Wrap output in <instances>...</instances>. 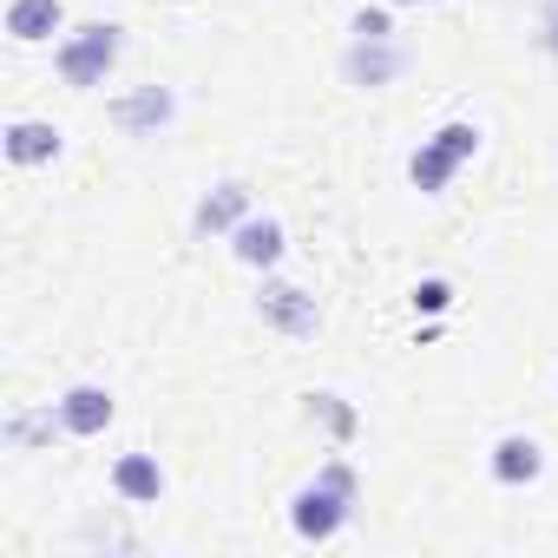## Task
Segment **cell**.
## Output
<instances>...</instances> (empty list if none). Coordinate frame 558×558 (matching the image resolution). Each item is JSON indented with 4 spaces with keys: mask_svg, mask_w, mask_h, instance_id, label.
Returning <instances> with one entry per match:
<instances>
[{
    "mask_svg": "<svg viewBox=\"0 0 558 558\" xmlns=\"http://www.w3.org/2000/svg\"><path fill=\"white\" fill-rule=\"evenodd\" d=\"M349 512H355V466L349 460H329L323 473H316V486H303L296 493V506H290V525H296V538H336L342 525H349Z\"/></svg>",
    "mask_w": 558,
    "mask_h": 558,
    "instance_id": "6da1fadb",
    "label": "cell"
},
{
    "mask_svg": "<svg viewBox=\"0 0 558 558\" xmlns=\"http://www.w3.org/2000/svg\"><path fill=\"white\" fill-rule=\"evenodd\" d=\"M119 53H125V27H112V21H93V27H73V34L60 40L53 66H60V80H66V86L93 93V86H106V73L119 66Z\"/></svg>",
    "mask_w": 558,
    "mask_h": 558,
    "instance_id": "7a4b0ae2",
    "label": "cell"
},
{
    "mask_svg": "<svg viewBox=\"0 0 558 558\" xmlns=\"http://www.w3.org/2000/svg\"><path fill=\"white\" fill-rule=\"evenodd\" d=\"M473 151H480V125H473V119H447V125L414 151V165H408L414 191H427V197H434V191H447V178H453Z\"/></svg>",
    "mask_w": 558,
    "mask_h": 558,
    "instance_id": "3957f363",
    "label": "cell"
},
{
    "mask_svg": "<svg viewBox=\"0 0 558 558\" xmlns=\"http://www.w3.org/2000/svg\"><path fill=\"white\" fill-rule=\"evenodd\" d=\"M256 316L269 323V329H283V336H316V296H303L296 283H263V296H256Z\"/></svg>",
    "mask_w": 558,
    "mask_h": 558,
    "instance_id": "277c9868",
    "label": "cell"
},
{
    "mask_svg": "<svg viewBox=\"0 0 558 558\" xmlns=\"http://www.w3.org/2000/svg\"><path fill=\"white\" fill-rule=\"evenodd\" d=\"M53 408H60V427H66V434H80V440H93V434H106V427H112V395H106L99 381H73Z\"/></svg>",
    "mask_w": 558,
    "mask_h": 558,
    "instance_id": "5b68a950",
    "label": "cell"
},
{
    "mask_svg": "<svg viewBox=\"0 0 558 558\" xmlns=\"http://www.w3.org/2000/svg\"><path fill=\"white\" fill-rule=\"evenodd\" d=\"M171 112H178V99H171L165 86H138V93L112 99V125L132 132V138H151L158 125H171Z\"/></svg>",
    "mask_w": 558,
    "mask_h": 558,
    "instance_id": "8992f818",
    "label": "cell"
},
{
    "mask_svg": "<svg viewBox=\"0 0 558 558\" xmlns=\"http://www.w3.org/2000/svg\"><path fill=\"white\" fill-rule=\"evenodd\" d=\"M60 125H47V119H14L8 132H0V151H8V165H53L60 158Z\"/></svg>",
    "mask_w": 558,
    "mask_h": 558,
    "instance_id": "52a82bcc",
    "label": "cell"
},
{
    "mask_svg": "<svg viewBox=\"0 0 558 558\" xmlns=\"http://www.w3.org/2000/svg\"><path fill=\"white\" fill-rule=\"evenodd\" d=\"M401 66H408V47H395V40H355L349 60H342V73L355 86H388Z\"/></svg>",
    "mask_w": 558,
    "mask_h": 558,
    "instance_id": "ba28073f",
    "label": "cell"
},
{
    "mask_svg": "<svg viewBox=\"0 0 558 558\" xmlns=\"http://www.w3.org/2000/svg\"><path fill=\"white\" fill-rule=\"evenodd\" d=\"M538 473H545V447H538L532 434L493 440V480H499V486H532Z\"/></svg>",
    "mask_w": 558,
    "mask_h": 558,
    "instance_id": "9c48e42d",
    "label": "cell"
},
{
    "mask_svg": "<svg viewBox=\"0 0 558 558\" xmlns=\"http://www.w3.org/2000/svg\"><path fill=\"white\" fill-rule=\"evenodd\" d=\"M230 250H236V263H250V269L283 263V223H276V217H243V223L230 230Z\"/></svg>",
    "mask_w": 558,
    "mask_h": 558,
    "instance_id": "30bf717a",
    "label": "cell"
},
{
    "mask_svg": "<svg viewBox=\"0 0 558 558\" xmlns=\"http://www.w3.org/2000/svg\"><path fill=\"white\" fill-rule=\"evenodd\" d=\"M112 493H119L125 506H158V493H165L158 460H151V453H119V466H112Z\"/></svg>",
    "mask_w": 558,
    "mask_h": 558,
    "instance_id": "8fae6325",
    "label": "cell"
},
{
    "mask_svg": "<svg viewBox=\"0 0 558 558\" xmlns=\"http://www.w3.org/2000/svg\"><path fill=\"white\" fill-rule=\"evenodd\" d=\"M60 27H66V8H60V0H8V34H14L21 47L53 40Z\"/></svg>",
    "mask_w": 558,
    "mask_h": 558,
    "instance_id": "7c38bea8",
    "label": "cell"
},
{
    "mask_svg": "<svg viewBox=\"0 0 558 558\" xmlns=\"http://www.w3.org/2000/svg\"><path fill=\"white\" fill-rule=\"evenodd\" d=\"M243 217H250V191H243V184H217V191L197 204L191 230H197V236H223V230H236Z\"/></svg>",
    "mask_w": 558,
    "mask_h": 558,
    "instance_id": "4fadbf2b",
    "label": "cell"
},
{
    "mask_svg": "<svg viewBox=\"0 0 558 558\" xmlns=\"http://www.w3.org/2000/svg\"><path fill=\"white\" fill-rule=\"evenodd\" d=\"M310 421H316L329 440H355V427H362V414H355L342 395H310Z\"/></svg>",
    "mask_w": 558,
    "mask_h": 558,
    "instance_id": "5bb4252c",
    "label": "cell"
},
{
    "mask_svg": "<svg viewBox=\"0 0 558 558\" xmlns=\"http://www.w3.org/2000/svg\"><path fill=\"white\" fill-rule=\"evenodd\" d=\"M414 310H421V316H447V310H453V283H447V276L414 283Z\"/></svg>",
    "mask_w": 558,
    "mask_h": 558,
    "instance_id": "9a60e30c",
    "label": "cell"
},
{
    "mask_svg": "<svg viewBox=\"0 0 558 558\" xmlns=\"http://www.w3.org/2000/svg\"><path fill=\"white\" fill-rule=\"evenodd\" d=\"M53 427H60V408H53V414H21V421H8V440H14V447H34V440H47Z\"/></svg>",
    "mask_w": 558,
    "mask_h": 558,
    "instance_id": "2e32d148",
    "label": "cell"
},
{
    "mask_svg": "<svg viewBox=\"0 0 558 558\" xmlns=\"http://www.w3.org/2000/svg\"><path fill=\"white\" fill-rule=\"evenodd\" d=\"M355 40H395L388 8H362V14H355Z\"/></svg>",
    "mask_w": 558,
    "mask_h": 558,
    "instance_id": "e0dca14e",
    "label": "cell"
},
{
    "mask_svg": "<svg viewBox=\"0 0 558 558\" xmlns=\"http://www.w3.org/2000/svg\"><path fill=\"white\" fill-rule=\"evenodd\" d=\"M401 8H427V0H401Z\"/></svg>",
    "mask_w": 558,
    "mask_h": 558,
    "instance_id": "ac0fdd59",
    "label": "cell"
}]
</instances>
